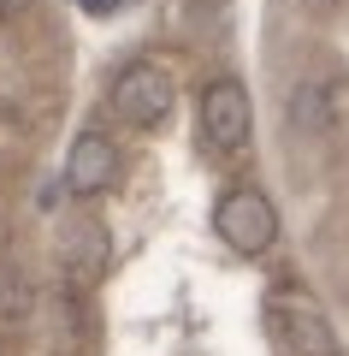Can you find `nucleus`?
<instances>
[{"label": "nucleus", "instance_id": "f257e3e1", "mask_svg": "<svg viewBox=\"0 0 349 356\" xmlns=\"http://www.w3.org/2000/svg\"><path fill=\"white\" fill-rule=\"evenodd\" d=\"M266 339L278 344V356H343L337 327L302 291H273L266 297Z\"/></svg>", "mask_w": 349, "mask_h": 356}, {"label": "nucleus", "instance_id": "0eeeda50", "mask_svg": "<svg viewBox=\"0 0 349 356\" xmlns=\"http://www.w3.org/2000/svg\"><path fill=\"white\" fill-rule=\"evenodd\" d=\"M290 125H296L302 137H325L332 113H325V89L320 83H302L296 95H290Z\"/></svg>", "mask_w": 349, "mask_h": 356}, {"label": "nucleus", "instance_id": "9d476101", "mask_svg": "<svg viewBox=\"0 0 349 356\" xmlns=\"http://www.w3.org/2000/svg\"><path fill=\"white\" fill-rule=\"evenodd\" d=\"M83 6H89V13H107V6H112V0H83Z\"/></svg>", "mask_w": 349, "mask_h": 356}, {"label": "nucleus", "instance_id": "f03ea898", "mask_svg": "<svg viewBox=\"0 0 349 356\" xmlns=\"http://www.w3.org/2000/svg\"><path fill=\"white\" fill-rule=\"evenodd\" d=\"M166 113H172V77L154 60L119 65V77H112V119L130 131H154Z\"/></svg>", "mask_w": 349, "mask_h": 356}, {"label": "nucleus", "instance_id": "7ed1b4c3", "mask_svg": "<svg viewBox=\"0 0 349 356\" xmlns=\"http://www.w3.org/2000/svg\"><path fill=\"white\" fill-rule=\"evenodd\" d=\"M201 149L219 154V161H231V154H243V143H249V95H243L237 77H219V83L201 89Z\"/></svg>", "mask_w": 349, "mask_h": 356}, {"label": "nucleus", "instance_id": "6e6552de", "mask_svg": "<svg viewBox=\"0 0 349 356\" xmlns=\"http://www.w3.org/2000/svg\"><path fill=\"white\" fill-rule=\"evenodd\" d=\"M30 303H36V297H30V280L18 273V267H0V315H6V321H24Z\"/></svg>", "mask_w": 349, "mask_h": 356}, {"label": "nucleus", "instance_id": "39448f33", "mask_svg": "<svg viewBox=\"0 0 349 356\" xmlns=\"http://www.w3.org/2000/svg\"><path fill=\"white\" fill-rule=\"evenodd\" d=\"M112 178H119V149H112V137L83 131V137L65 149V191L71 196H101V191H112Z\"/></svg>", "mask_w": 349, "mask_h": 356}, {"label": "nucleus", "instance_id": "423d86ee", "mask_svg": "<svg viewBox=\"0 0 349 356\" xmlns=\"http://www.w3.org/2000/svg\"><path fill=\"white\" fill-rule=\"evenodd\" d=\"M60 261H65V273H71L77 285H95L101 273H107V261H112L107 226H95V220H77V226H65V238H60Z\"/></svg>", "mask_w": 349, "mask_h": 356}, {"label": "nucleus", "instance_id": "1a4fd4ad", "mask_svg": "<svg viewBox=\"0 0 349 356\" xmlns=\"http://www.w3.org/2000/svg\"><path fill=\"white\" fill-rule=\"evenodd\" d=\"M36 0H0V18H18V13H30Z\"/></svg>", "mask_w": 349, "mask_h": 356}, {"label": "nucleus", "instance_id": "20e7f679", "mask_svg": "<svg viewBox=\"0 0 349 356\" xmlns=\"http://www.w3.org/2000/svg\"><path fill=\"white\" fill-rule=\"evenodd\" d=\"M213 232L237 255H266L278 243V208L261 191H225L213 208Z\"/></svg>", "mask_w": 349, "mask_h": 356}]
</instances>
